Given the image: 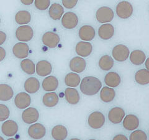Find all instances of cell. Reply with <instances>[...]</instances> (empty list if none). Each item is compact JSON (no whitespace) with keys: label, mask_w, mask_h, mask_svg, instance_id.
Returning a JSON list of instances; mask_svg holds the SVG:
<instances>
[{"label":"cell","mask_w":149,"mask_h":140,"mask_svg":"<svg viewBox=\"0 0 149 140\" xmlns=\"http://www.w3.org/2000/svg\"><path fill=\"white\" fill-rule=\"evenodd\" d=\"M125 113L124 109L116 106L110 110L108 113V119L112 123L119 124L123 121Z\"/></svg>","instance_id":"4fadbf2b"},{"label":"cell","mask_w":149,"mask_h":140,"mask_svg":"<svg viewBox=\"0 0 149 140\" xmlns=\"http://www.w3.org/2000/svg\"><path fill=\"white\" fill-rule=\"evenodd\" d=\"M113 140H129L126 136L124 134H118L115 136Z\"/></svg>","instance_id":"b9f144b4"},{"label":"cell","mask_w":149,"mask_h":140,"mask_svg":"<svg viewBox=\"0 0 149 140\" xmlns=\"http://www.w3.org/2000/svg\"><path fill=\"white\" fill-rule=\"evenodd\" d=\"M19 130V126L15 121L9 120L4 121L1 126V132L4 135L11 137L16 135Z\"/></svg>","instance_id":"8fae6325"},{"label":"cell","mask_w":149,"mask_h":140,"mask_svg":"<svg viewBox=\"0 0 149 140\" xmlns=\"http://www.w3.org/2000/svg\"><path fill=\"white\" fill-rule=\"evenodd\" d=\"M6 56V51L2 47L0 46V62H2Z\"/></svg>","instance_id":"60d3db41"},{"label":"cell","mask_w":149,"mask_h":140,"mask_svg":"<svg viewBox=\"0 0 149 140\" xmlns=\"http://www.w3.org/2000/svg\"><path fill=\"white\" fill-rule=\"evenodd\" d=\"M70 140H81V139H78V138H72V139H70Z\"/></svg>","instance_id":"bcb514c9"},{"label":"cell","mask_w":149,"mask_h":140,"mask_svg":"<svg viewBox=\"0 0 149 140\" xmlns=\"http://www.w3.org/2000/svg\"><path fill=\"white\" fill-rule=\"evenodd\" d=\"M31 104V97L26 92L17 93L15 99V104L17 108L25 110Z\"/></svg>","instance_id":"7c38bea8"},{"label":"cell","mask_w":149,"mask_h":140,"mask_svg":"<svg viewBox=\"0 0 149 140\" xmlns=\"http://www.w3.org/2000/svg\"><path fill=\"white\" fill-rule=\"evenodd\" d=\"M114 60L110 55H104L100 59L99 66L101 69L104 71H108L114 66Z\"/></svg>","instance_id":"836d02e7"},{"label":"cell","mask_w":149,"mask_h":140,"mask_svg":"<svg viewBox=\"0 0 149 140\" xmlns=\"http://www.w3.org/2000/svg\"><path fill=\"white\" fill-rule=\"evenodd\" d=\"M102 83L99 78L93 76L83 78L80 82V90L84 95L93 96L101 90Z\"/></svg>","instance_id":"6da1fadb"},{"label":"cell","mask_w":149,"mask_h":140,"mask_svg":"<svg viewBox=\"0 0 149 140\" xmlns=\"http://www.w3.org/2000/svg\"><path fill=\"white\" fill-rule=\"evenodd\" d=\"M113 58L118 62H124L126 60L130 55L129 49L124 44L116 46L112 51Z\"/></svg>","instance_id":"8992f818"},{"label":"cell","mask_w":149,"mask_h":140,"mask_svg":"<svg viewBox=\"0 0 149 140\" xmlns=\"http://www.w3.org/2000/svg\"><path fill=\"white\" fill-rule=\"evenodd\" d=\"M29 136L33 139L39 140L43 138L46 134V129L44 126L39 123L32 124L28 128Z\"/></svg>","instance_id":"52a82bcc"},{"label":"cell","mask_w":149,"mask_h":140,"mask_svg":"<svg viewBox=\"0 0 149 140\" xmlns=\"http://www.w3.org/2000/svg\"><path fill=\"white\" fill-rule=\"evenodd\" d=\"M59 98L58 95L54 92L46 93L42 97L43 104L49 108H52L58 104Z\"/></svg>","instance_id":"484cf974"},{"label":"cell","mask_w":149,"mask_h":140,"mask_svg":"<svg viewBox=\"0 0 149 140\" xmlns=\"http://www.w3.org/2000/svg\"><path fill=\"white\" fill-rule=\"evenodd\" d=\"M116 97V92L113 88L104 87L100 92V99L104 103H109L113 101Z\"/></svg>","instance_id":"f546056e"},{"label":"cell","mask_w":149,"mask_h":140,"mask_svg":"<svg viewBox=\"0 0 149 140\" xmlns=\"http://www.w3.org/2000/svg\"><path fill=\"white\" fill-rule=\"evenodd\" d=\"M104 82L108 87L115 88L120 85L121 78L117 72H110L106 75L104 77Z\"/></svg>","instance_id":"cb8c5ba5"},{"label":"cell","mask_w":149,"mask_h":140,"mask_svg":"<svg viewBox=\"0 0 149 140\" xmlns=\"http://www.w3.org/2000/svg\"><path fill=\"white\" fill-rule=\"evenodd\" d=\"M29 52V47L25 43H18L14 45L13 53L16 57L21 59H26Z\"/></svg>","instance_id":"5bb4252c"},{"label":"cell","mask_w":149,"mask_h":140,"mask_svg":"<svg viewBox=\"0 0 149 140\" xmlns=\"http://www.w3.org/2000/svg\"><path fill=\"white\" fill-rule=\"evenodd\" d=\"M114 34V27L109 23H106L101 25L98 29V35L101 39L109 40Z\"/></svg>","instance_id":"ffe728a7"},{"label":"cell","mask_w":149,"mask_h":140,"mask_svg":"<svg viewBox=\"0 0 149 140\" xmlns=\"http://www.w3.org/2000/svg\"><path fill=\"white\" fill-rule=\"evenodd\" d=\"M65 97L67 102L71 105H77L80 100V94L74 88H67L65 91Z\"/></svg>","instance_id":"603a6c76"},{"label":"cell","mask_w":149,"mask_h":140,"mask_svg":"<svg viewBox=\"0 0 149 140\" xmlns=\"http://www.w3.org/2000/svg\"><path fill=\"white\" fill-rule=\"evenodd\" d=\"M75 51L78 55L83 57H86L88 56H89L92 52V44L89 42H79L76 45Z\"/></svg>","instance_id":"ac0fdd59"},{"label":"cell","mask_w":149,"mask_h":140,"mask_svg":"<svg viewBox=\"0 0 149 140\" xmlns=\"http://www.w3.org/2000/svg\"><path fill=\"white\" fill-rule=\"evenodd\" d=\"M139 123L137 116L132 114L125 116L123 120V127L128 131L136 130L139 127Z\"/></svg>","instance_id":"d6986e66"},{"label":"cell","mask_w":149,"mask_h":140,"mask_svg":"<svg viewBox=\"0 0 149 140\" xmlns=\"http://www.w3.org/2000/svg\"><path fill=\"white\" fill-rule=\"evenodd\" d=\"M15 21L19 25H26L31 21V13L26 10L19 11L16 14Z\"/></svg>","instance_id":"d6a6232c"},{"label":"cell","mask_w":149,"mask_h":140,"mask_svg":"<svg viewBox=\"0 0 149 140\" xmlns=\"http://www.w3.org/2000/svg\"><path fill=\"white\" fill-rule=\"evenodd\" d=\"M64 14V8L58 3H54L50 6L49 15L55 21L60 20Z\"/></svg>","instance_id":"83f0119b"},{"label":"cell","mask_w":149,"mask_h":140,"mask_svg":"<svg viewBox=\"0 0 149 140\" xmlns=\"http://www.w3.org/2000/svg\"><path fill=\"white\" fill-rule=\"evenodd\" d=\"M21 2L23 4H24V5L29 6V5H31V4H32V3H34V0H21Z\"/></svg>","instance_id":"7bdbcfd3"},{"label":"cell","mask_w":149,"mask_h":140,"mask_svg":"<svg viewBox=\"0 0 149 140\" xmlns=\"http://www.w3.org/2000/svg\"><path fill=\"white\" fill-rule=\"evenodd\" d=\"M0 24H1V18H0Z\"/></svg>","instance_id":"681fc988"},{"label":"cell","mask_w":149,"mask_h":140,"mask_svg":"<svg viewBox=\"0 0 149 140\" xmlns=\"http://www.w3.org/2000/svg\"><path fill=\"white\" fill-rule=\"evenodd\" d=\"M148 61H149V58H147V60H146V69L148 70L149 69V67H148Z\"/></svg>","instance_id":"ee69618b"},{"label":"cell","mask_w":149,"mask_h":140,"mask_svg":"<svg viewBox=\"0 0 149 140\" xmlns=\"http://www.w3.org/2000/svg\"><path fill=\"white\" fill-rule=\"evenodd\" d=\"M52 66L47 60H40L36 65V72L40 77H46L52 73Z\"/></svg>","instance_id":"9a60e30c"},{"label":"cell","mask_w":149,"mask_h":140,"mask_svg":"<svg viewBox=\"0 0 149 140\" xmlns=\"http://www.w3.org/2000/svg\"><path fill=\"white\" fill-rule=\"evenodd\" d=\"M89 140H96V139H89Z\"/></svg>","instance_id":"c3c4849f"},{"label":"cell","mask_w":149,"mask_h":140,"mask_svg":"<svg viewBox=\"0 0 149 140\" xmlns=\"http://www.w3.org/2000/svg\"><path fill=\"white\" fill-rule=\"evenodd\" d=\"M16 37L21 43L30 41L34 37L33 29L28 25L18 27L16 31Z\"/></svg>","instance_id":"3957f363"},{"label":"cell","mask_w":149,"mask_h":140,"mask_svg":"<svg viewBox=\"0 0 149 140\" xmlns=\"http://www.w3.org/2000/svg\"><path fill=\"white\" fill-rule=\"evenodd\" d=\"M80 82L81 78L80 76L76 73H68L65 77V85L69 87H76L80 85Z\"/></svg>","instance_id":"1f68e13d"},{"label":"cell","mask_w":149,"mask_h":140,"mask_svg":"<svg viewBox=\"0 0 149 140\" xmlns=\"http://www.w3.org/2000/svg\"><path fill=\"white\" fill-rule=\"evenodd\" d=\"M106 118L104 114L100 111L91 113L88 118V123L93 129H100L104 125Z\"/></svg>","instance_id":"7a4b0ae2"},{"label":"cell","mask_w":149,"mask_h":140,"mask_svg":"<svg viewBox=\"0 0 149 140\" xmlns=\"http://www.w3.org/2000/svg\"><path fill=\"white\" fill-rule=\"evenodd\" d=\"M130 60L134 65H142L146 61V54L141 50H135L130 53Z\"/></svg>","instance_id":"f1b7e54d"},{"label":"cell","mask_w":149,"mask_h":140,"mask_svg":"<svg viewBox=\"0 0 149 140\" xmlns=\"http://www.w3.org/2000/svg\"><path fill=\"white\" fill-rule=\"evenodd\" d=\"M69 67L74 73H81L85 71L86 67V62L83 58L79 57H73L70 62Z\"/></svg>","instance_id":"2e32d148"},{"label":"cell","mask_w":149,"mask_h":140,"mask_svg":"<svg viewBox=\"0 0 149 140\" xmlns=\"http://www.w3.org/2000/svg\"><path fill=\"white\" fill-rule=\"evenodd\" d=\"M116 13L121 19H127L132 15L134 8L131 3L129 1H123L119 2L116 6Z\"/></svg>","instance_id":"5b68a950"},{"label":"cell","mask_w":149,"mask_h":140,"mask_svg":"<svg viewBox=\"0 0 149 140\" xmlns=\"http://www.w3.org/2000/svg\"><path fill=\"white\" fill-rule=\"evenodd\" d=\"M62 3L65 8L72 9L77 5L78 1L77 0H63Z\"/></svg>","instance_id":"f35d334b"},{"label":"cell","mask_w":149,"mask_h":140,"mask_svg":"<svg viewBox=\"0 0 149 140\" xmlns=\"http://www.w3.org/2000/svg\"><path fill=\"white\" fill-rule=\"evenodd\" d=\"M7 39V35L5 32L0 31V46L3 45Z\"/></svg>","instance_id":"ab89813d"},{"label":"cell","mask_w":149,"mask_h":140,"mask_svg":"<svg viewBox=\"0 0 149 140\" xmlns=\"http://www.w3.org/2000/svg\"><path fill=\"white\" fill-rule=\"evenodd\" d=\"M114 16V14L113 9L108 6L100 8L96 13V18L97 21L104 24L113 21Z\"/></svg>","instance_id":"277c9868"},{"label":"cell","mask_w":149,"mask_h":140,"mask_svg":"<svg viewBox=\"0 0 149 140\" xmlns=\"http://www.w3.org/2000/svg\"><path fill=\"white\" fill-rule=\"evenodd\" d=\"M14 90L12 87L6 83L0 84V101L8 102L12 99Z\"/></svg>","instance_id":"4316f807"},{"label":"cell","mask_w":149,"mask_h":140,"mask_svg":"<svg viewBox=\"0 0 149 140\" xmlns=\"http://www.w3.org/2000/svg\"><path fill=\"white\" fill-rule=\"evenodd\" d=\"M7 140H17V139H15V138H10L8 139Z\"/></svg>","instance_id":"f6af8a7d"},{"label":"cell","mask_w":149,"mask_h":140,"mask_svg":"<svg viewBox=\"0 0 149 140\" xmlns=\"http://www.w3.org/2000/svg\"><path fill=\"white\" fill-rule=\"evenodd\" d=\"M24 88L25 91L28 93L34 94L40 89L39 80L36 77L28 78L24 82Z\"/></svg>","instance_id":"44dd1931"},{"label":"cell","mask_w":149,"mask_h":140,"mask_svg":"<svg viewBox=\"0 0 149 140\" xmlns=\"http://www.w3.org/2000/svg\"><path fill=\"white\" fill-rule=\"evenodd\" d=\"M39 118V112L34 107H28L22 113V120L28 125L36 123Z\"/></svg>","instance_id":"ba28073f"},{"label":"cell","mask_w":149,"mask_h":140,"mask_svg":"<svg viewBox=\"0 0 149 140\" xmlns=\"http://www.w3.org/2000/svg\"><path fill=\"white\" fill-rule=\"evenodd\" d=\"M0 140H4V139L2 136H0Z\"/></svg>","instance_id":"7dc6e473"},{"label":"cell","mask_w":149,"mask_h":140,"mask_svg":"<svg viewBox=\"0 0 149 140\" xmlns=\"http://www.w3.org/2000/svg\"><path fill=\"white\" fill-rule=\"evenodd\" d=\"M129 140H147V135L142 130H135L130 134Z\"/></svg>","instance_id":"d590c367"},{"label":"cell","mask_w":149,"mask_h":140,"mask_svg":"<svg viewBox=\"0 0 149 140\" xmlns=\"http://www.w3.org/2000/svg\"><path fill=\"white\" fill-rule=\"evenodd\" d=\"M43 89L48 92L55 91L58 87V80L55 76H50L45 77L42 83Z\"/></svg>","instance_id":"7402d4cb"},{"label":"cell","mask_w":149,"mask_h":140,"mask_svg":"<svg viewBox=\"0 0 149 140\" xmlns=\"http://www.w3.org/2000/svg\"><path fill=\"white\" fill-rule=\"evenodd\" d=\"M135 80L140 85H148L149 83V71L146 69H140L135 74Z\"/></svg>","instance_id":"4dcf8cb0"},{"label":"cell","mask_w":149,"mask_h":140,"mask_svg":"<svg viewBox=\"0 0 149 140\" xmlns=\"http://www.w3.org/2000/svg\"><path fill=\"white\" fill-rule=\"evenodd\" d=\"M51 134L55 140H65L68 136V131L63 125H56L52 128Z\"/></svg>","instance_id":"d4e9b609"},{"label":"cell","mask_w":149,"mask_h":140,"mask_svg":"<svg viewBox=\"0 0 149 140\" xmlns=\"http://www.w3.org/2000/svg\"><path fill=\"white\" fill-rule=\"evenodd\" d=\"M10 116V110L4 104H0V121H5Z\"/></svg>","instance_id":"8d00e7d4"},{"label":"cell","mask_w":149,"mask_h":140,"mask_svg":"<svg viewBox=\"0 0 149 140\" xmlns=\"http://www.w3.org/2000/svg\"><path fill=\"white\" fill-rule=\"evenodd\" d=\"M34 3L37 9L40 11H44L49 8L50 1L49 0H36Z\"/></svg>","instance_id":"74e56055"},{"label":"cell","mask_w":149,"mask_h":140,"mask_svg":"<svg viewBox=\"0 0 149 140\" xmlns=\"http://www.w3.org/2000/svg\"><path fill=\"white\" fill-rule=\"evenodd\" d=\"M21 68L22 71L28 75H33L36 72V65L32 60L24 59L21 62Z\"/></svg>","instance_id":"e575fe53"},{"label":"cell","mask_w":149,"mask_h":140,"mask_svg":"<svg viewBox=\"0 0 149 140\" xmlns=\"http://www.w3.org/2000/svg\"><path fill=\"white\" fill-rule=\"evenodd\" d=\"M80 38L85 42L92 41L96 36V31L94 27L89 25L83 26L78 32Z\"/></svg>","instance_id":"e0dca14e"},{"label":"cell","mask_w":149,"mask_h":140,"mask_svg":"<svg viewBox=\"0 0 149 140\" xmlns=\"http://www.w3.org/2000/svg\"><path fill=\"white\" fill-rule=\"evenodd\" d=\"M78 24V18L75 13L67 12L62 17V24L67 29H72Z\"/></svg>","instance_id":"9c48e42d"},{"label":"cell","mask_w":149,"mask_h":140,"mask_svg":"<svg viewBox=\"0 0 149 140\" xmlns=\"http://www.w3.org/2000/svg\"><path fill=\"white\" fill-rule=\"evenodd\" d=\"M43 44L49 48H55L60 43V36L52 31L46 32L42 37Z\"/></svg>","instance_id":"30bf717a"}]
</instances>
